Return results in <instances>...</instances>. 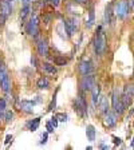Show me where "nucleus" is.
Instances as JSON below:
<instances>
[{"label": "nucleus", "mask_w": 134, "mask_h": 150, "mask_svg": "<svg viewBox=\"0 0 134 150\" xmlns=\"http://www.w3.org/2000/svg\"><path fill=\"white\" fill-rule=\"evenodd\" d=\"M7 110V100L4 98H0V111H6Z\"/></svg>", "instance_id": "nucleus-32"}, {"label": "nucleus", "mask_w": 134, "mask_h": 150, "mask_svg": "<svg viewBox=\"0 0 134 150\" xmlns=\"http://www.w3.org/2000/svg\"><path fill=\"white\" fill-rule=\"evenodd\" d=\"M0 88H1L4 93H9V90H11V78H9L8 72H6V74L0 78Z\"/></svg>", "instance_id": "nucleus-12"}, {"label": "nucleus", "mask_w": 134, "mask_h": 150, "mask_svg": "<svg viewBox=\"0 0 134 150\" xmlns=\"http://www.w3.org/2000/svg\"><path fill=\"white\" fill-rule=\"evenodd\" d=\"M8 1H12V0H8Z\"/></svg>", "instance_id": "nucleus-45"}, {"label": "nucleus", "mask_w": 134, "mask_h": 150, "mask_svg": "<svg viewBox=\"0 0 134 150\" xmlns=\"http://www.w3.org/2000/svg\"><path fill=\"white\" fill-rule=\"evenodd\" d=\"M103 123L109 129L116 127L117 125V114L114 111H107L103 114Z\"/></svg>", "instance_id": "nucleus-8"}, {"label": "nucleus", "mask_w": 134, "mask_h": 150, "mask_svg": "<svg viewBox=\"0 0 134 150\" xmlns=\"http://www.w3.org/2000/svg\"><path fill=\"white\" fill-rule=\"evenodd\" d=\"M51 122H52V125L55 126V127H56V126H58V118H56L55 115H54L52 118H51Z\"/></svg>", "instance_id": "nucleus-40"}, {"label": "nucleus", "mask_w": 134, "mask_h": 150, "mask_svg": "<svg viewBox=\"0 0 134 150\" xmlns=\"http://www.w3.org/2000/svg\"><path fill=\"white\" fill-rule=\"evenodd\" d=\"M0 13H3L8 18L12 13V6L8 0H0Z\"/></svg>", "instance_id": "nucleus-14"}, {"label": "nucleus", "mask_w": 134, "mask_h": 150, "mask_svg": "<svg viewBox=\"0 0 134 150\" xmlns=\"http://www.w3.org/2000/svg\"><path fill=\"white\" fill-rule=\"evenodd\" d=\"M31 64L34 66V67H38V59L35 56H31Z\"/></svg>", "instance_id": "nucleus-39"}, {"label": "nucleus", "mask_w": 134, "mask_h": 150, "mask_svg": "<svg viewBox=\"0 0 134 150\" xmlns=\"http://www.w3.org/2000/svg\"><path fill=\"white\" fill-rule=\"evenodd\" d=\"M133 40H134V35H133Z\"/></svg>", "instance_id": "nucleus-44"}, {"label": "nucleus", "mask_w": 134, "mask_h": 150, "mask_svg": "<svg viewBox=\"0 0 134 150\" xmlns=\"http://www.w3.org/2000/svg\"><path fill=\"white\" fill-rule=\"evenodd\" d=\"M121 100H122V103H123L125 109H128V107L131 105V97L129 95V94H126L125 91H123V94L121 95Z\"/></svg>", "instance_id": "nucleus-23"}, {"label": "nucleus", "mask_w": 134, "mask_h": 150, "mask_svg": "<svg viewBox=\"0 0 134 150\" xmlns=\"http://www.w3.org/2000/svg\"><path fill=\"white\" fill-rule=\"evenodd\" d=\"M36 87L39 90H47L50 88V79L47 76H40V78L36 81Z\"/></svg>", "instance_id": "nucleus-16"}, {"label": "nucleus", "mask_w": 134, "mask_h": 150, "mask_svg": "<svg viewBox=\"0 0 134 150\" xmlns=\"http://www.w3.org/2000/svg\"><path fill=\"white\" fill-rule=\"evenodd\" d=\"M52 22V15L51 13H44L43 15V23L44 24H50Z\"/></svg>", "instance_id": "nucleus-28"}, {"label": "nucleus", "mask_w": 134, "mask_h": 150, "mask_svg": "<svg viewBox=\"0 0 134 150\" xmlns=\"http://www.w3.org/2000/svg\"><path fill=\"white\" fill-rule=\"evenodd\" d=\"M31 4H27V6H23L22 9H20V13H19V16H20V19L22 20H24L27 16H30V13H31Z\"/></svg>", "instance_id": "nucleus-21"}, {"label": "nucleus", "mask_w": 134, "mask_h": 150, "mask_svg": "<svg viewBox=\"0 0 134 150\" xmlns=\"http://www.w3.org/2000/svg\"><path fill=\"white\" fill-rule=\"evenodd\" d=\"M125 93L129 94L131 98L134 97V84H126L125 86Z\"/></svg>", "instance_id": "nucleus-25"}, {"label": "nucleus", "mask_w": 134, "mask_h": 150, "mask_svg": "<svg viewBox=\"0 0 134 150\" xmlns=\"http://www.w3.org/2000/svg\"><path fill=\"white\" fill-rule=\"evenodd\" d=\"M97 86V79L94 74L82 75L81 81H79V90L83 93H90L94 87Z\"/></svg>", "instance_id": "nucleus-4"}, {"label": "nucleus", "mask_w": 134, "mask_h": 150, "mask_svg": "<svg viewBox=\"0 0 134 150\" xmlns=\"http://www.w3.org/2000/svg\"><path fill=\"white\" fill-rule=\"evenodd\" d=\"M63 27L66 30L67 38H71L75 34V31H77V24H75L74 19H65L63 20Z\"/></svg>", "instance_id": "nucleus-10"}, {"label": "nucleus", "mask_w": 134, "mask_h": 150, "mask_svg": "<svg viewBox=\"0 0 134 150\" xmlns=\"http://www.w3.org/2000/svg\"><path fill=\"white\" fill-rule=\"evenodd\" d=\"M130 8H131V11L134 12V0H131L130 1Z\"/></svg>", "instance_id": "nucleus-41"}, {"label": "nucleus", "mask_w": 134, "mask_h": 150, "mask_svg": "<svg viewBox=\"0 0 134 150\" xmlns=\"http://www.w3.org/2000/svg\"><path fill=\"white\" fill-rule=\"evenodd\" d=\"M42 69H43V71L46 72L47 75H51V76L56 75V72H58L56 67L52 64V63H50V62H44L43 64H42Z\"/></svg>", "instance_id": "nucleus-15"}, {"label": "nucleus", "mask_w": 134, "mask_h": 150, "mask_svg": "<svg viewBox=\"0 0 134 150\" xmlns=\"http://www.w3.org/2000/svg\"><path fill=\"white\" fill-rule=\"evenodd\" d=\"M36 51L40 56H48L50 54V46H48V42L46 39H39L36 43Z\"/></svg>", "instance_id": "nucleus-9"}, {"label": "nucleus", "mask_w": 134, "mask_h": 150, "mask_svg": "<svg viewBox=\"0 0 134 150\" xmlns=\"http://www.w3.org/2000/svg\"><path fill=\"white\" fill-rule=\"evenodd\" d=\"M3 118H4V121H6L7 123H9V122L13 119V111L12 110H6V111H4Z\"/></svg>", "instance_id": "nucleus-24"}, {"label": "nucleus", "mask_w": 134, "mask_h": 150, "mask_svg": "<svg viewBox=\"0 0 134 150\" xmlns=\"http://www.w3.org/2000/svg\"><path fill=\"white\" fill-rule=\"evenodd\" d=\"M40 117H38V118H35V119H32V121H30V122H27V129L30 131H36L38 130V127H39V125H40Z\"/></svg>", "instance_id": "nucleus-20"}, {"label": "nucleus", "mask_w": 134, "mask_h": 150, "mask_svg": "<svg viewBox=\"0 0 134 150\" xmlns=\"http://www.w3.org/2000/svg\"><path fill=\"white\" fill-rule=\"evenodd\" d=\"M78 71L81 75H89L94 72V64L91 60H82L78 64Z\"/></svg>", "instance_id": "nucleus-7"}, {"label": "nucleus", "mask_w": 134, "mask_h": 150, "mask_svg": "<svg viewBox=\"0 0 134 150\" xmlns=\"http://www.w3.org/2000/svg\"><path fill=\"white\" fill-rule=\"evenodd\" d=\"M111 109L117 115H122L126 110L125 106H123V103H122V100H121V97H119L118 93H117V90H114L111 94Z\"/></svg>", "instance_id": "nucleus-6"}, {"label": "nucleus", "mask_w": 134, "mask_h": 150, "mask_svg": "<svg viewBox=\"0 0 134 150\" xmlns=\"http://www.w3.org/2000/svg\"><path fill=\"white\" fill-rule=\"evenodd\" d=\"M6 20H7V16L3 15V13H0V27H3L6 24Z\"/></svg>", "instance_id": "nucleus-35"}, {"label": "nucleus", "mask_w": 134, "mask_h": 150, "mask_svg": "<svg viewBox=\"0 0 134 150\" xmlns=\"http://www.w3.org/2000/svg\"><path fill=\"white\" fill-rule=\"evenodd\" d=\"M56 94H58V90L55 91L52 99H51V103H50V106H48V111H52V110L55 109V106H56Z\"/></svg>", "instance_id": "nucleus-26"}, {"label": "nucleus", "mask_w": 134, "mask_h": 150, "mask_svg": "<svg viewBox=\"0 0 134 150\" xmlns=\"http://www.w3.org/2000/svg\"><path fill=\"white\" fill-rule=\"evenodd\" d=\"M130 146H131V147H134V138H133V141H131V144H130Z\"/></svg>", "instance_id": "nucleus-43"}, {"label": "nucleus", "mask_w": 134, "mask_h": 150, "mask_svg": "<svg viewBox=\"0 0 134 150\" xmlns=\"http://www.w3.org/2000/svg\"><path fill=\"white\" fill-rule=\"evenodd\" d=\"M116 13H114V9H113V3L109 4V6L106 7V11H105V20H106V23H109V24H114V22H116Z\"/></svg>", "instance_id": "nucleus-13"}, {"label": "nucleus", "mask_w": 134, "mask_h": 150, "mask_svg": "<svg viewBox=\"0 0 134 150\" xmlns=\"http://www.w3.org/2000/svg\"><path fill=\"white\" fill-rule=\"evenodd\" d=\"M3 115H4V112H3V111H0V121L3 119Z\"/></svg>", "instance_id": "nucleus-42"}, {"label": "nucleus", "mask_w": 134, "mask_h": 150, "mask_svg": "<svg viewBox=\"0 0 134 150\" xmlns=\"http://www.w3.org/2000/svg\"><path fill=\"white\" fill-rule=\"evenodd\" d=\"M39 23H40V18L36 12L32 11L30 13V20L26 24V31L30 36H32L35 40H39Z\"/></svg>", "instance_id": "nucleus-1"}, {"label": "nucleus", "mask_w": 134, "mask_h": 150, "mask_svg": "<svg viewBox=\"0 0 134 150\" xmlns=\"http://www.w3.org/2000/svg\"><path fill=\"white\" fill-rule=\"evenodd\" d=\"M84 94H86V93H83V91L79 90L78 97L75 98L74 103H72V106H74V110L77 111V114H78L79 117L87 115V102H86Z\"/></svg>", "instance_id": "nucleus-3"}, {"label": "nucleus", "mask_w": 134, "mask_h": 150, "mask_svg": "<svg viewBox=\"0 0 134 150\" xmlns=\"http://www.w3.org/2000/svg\"><path fill=\"white\" fill-rule=\"evenodd\" d=\"M113 142H114L116 146H119V145L122 144V139L121 138H118V137H113Z\"/></svg>", "instance_id": "nucleus-36"}, {"label": "nucleus", "mask_w": 134, "mask_h": 150, "mask_svg": "<svg viewBox=\"0 0 134 150\" xmlns=\"http://www.w3.org/2000/svg\"><path fill=\"white\" fill-rule=\"evenodd\" d=\"M34 105L35 102H31V100H20L19 102V109L26 114H32L34 112Z\"/></svg>", "instance_id": "nucleus-11"}, {"label": "nucleus", "mask_w": 134, "mask_h": 150, "mask_svg": "<svg viewBox=\"0 0 134 150\" xmlns=\"http://www.w3.org/2000/svg\"><path fill=\"white\" fill-rule=\"evenodd\" d=\"M113 9L117 18L125 19L130 13V1L129 0H117L116 3H113Z\"/></svg>", "instance_id": "nucleus-2"}, {"label": "nucleus", "mask_w": 134, "mask_h": 150, "mask_svg": "<svg viewBox=\"0 0 134 150\" xmlns=\"http://www.w3.org/2000/svg\"><path fill=\"white\" fill-rule=\"evenodd\" d=\"M46 129H47V133H48V134H51V133H54V130H55V126L52 125V122H51V121H48L46 123Z\"/></svg>", "instance_id": "nucleus-30"}, {"label": "nucleus", "mask_w": 134, "mask_h": 150, "mask_svg": "<svg viewBox=\"0 0 134 150\" xmlns=\"http://www.w3.org/2000/svg\"><path fill=\"white\" fill-rule=\"evenodd\" d=\"M106 44H107V40L102 31V27H98V34L95 40H94V51H95V54L97 55H102L105 52V50H106Z\"/></svg>", "instance_id": "nucleus-5"}, {"label": "nucleus", "mask_w": 134, "mask_h": 150, "mask_svg": "<svg viewBox=\"0 0 134 150\" xmlns=\"http://www.w3.org/2000/svg\"><path fill=\"white\" fill-rule=\"evenodd\" d=\"M50 1V4L54 7V8H58V7L62 4V0H48Z\"/></svg>", "instance_id": "nucleus-34"}, {"label": "nucleus", "mask_w": 134, "mask_h": 150, "mask_svg": "<svg viewBox=\"0 0 134 150\" xmlns=\"http://www.w3.org/2000/svg\"><path fill=\"white\" fill-rule=\"evenodd\" d=\"M55 117L58 118V121H60V122L67 121V114H66V112H58V114H55Z\"/></svg>", "instance_id": "nucleus-29"}, {"label": "nucleus", "mask_w": 134, "mask_h": 150, "mask_svg": "<svg viewBox=\"0 0 134 150\" xmlns=\"http://www.w3.org/2000/svg\"><path fill=\"white\" fill-rule=\"evenodd\" d=\"M74 3H78V4H82V6H86L89 3V0H72Z\"/></svg>", "instance_id": "nucleus-38"}, {"label": "nucleus", "mask_w": 134, "mask_h": 150, "mask_svg": "<svg viewBox=\"0 0 134 150\" xmlns=\"http://www.w3.org/2000/svg\"><path fill=\"white\" fill-rule=\"evenodd\" d=\"M86 135H87V139L90 141V142H94V141H95L97 130H95V127H94L93 125H89L87 127H86Z\"/></svg>", "instance_id": "nucleus-19"}, {"label": "nucleus", "mask_w": 134, "mask_h": 150, "mask_svg": "<svg viewBox=\"0 0 134 150\" xmlns=\"http://www.w3.org/2000/svg\"><path fill=\"white\" fill-rule=\"evenodd\" d=\"M94 20H95V19H94V11L93 9H91L90 11V15H89V20L86 23H87V28H90V27H93V24H94Z\"/></svg>", "instance_id": "nucleus-27"}, {"label": "nucleus", "mask_w": 134, "mask_h": 150, "mask_svg": "<svg viewBox=\"0 0 134 150\" xmlns=\"http://www.w3.org/2000/svg\"><path fill=\"white\" fill-rule=\"evenodd\" d=\"M97 107H98V110H99L102 114H105V112L109 111V100H107V98L101 97L99 98V102H98V105H97Z\"/></svg>", "instance_id": "nucleus-17"}, {"label": "nucleus", "mask_w": 134, "mask_h": 150, "mask_svg": "<svg viewBox=\"0 0 134 150\" xmlns=\"http://www.w3.org/2000/svg\"><path fill=\"white\" fill-rule=\"evenodd\" d=\"M99 98H101V87L99 86H95V87L91 90V100H93V105L97 106L98 102H99Z\"/></svg>", "instance_id": "nucleus-18"}, {"label": "nucleus", "mask_w": 134, "mask_h": 150, "mask_svg": "<svg viewBox=\"0 0 134 150\" xmlns=\"http://www.w3.org/2000/svg\"><path fill=\"white\" fill-rule=\"evenodd\" d=\"M47 141H48V133H47V131H44L43 134H42V137H40V141H39V144H40V145H44V144H47Z\"/></svg>", "instance_id": "nucleus-31"}, {"label": "nucleus", "mask_w": 134, "mask_h": 150, "mask_svg": "<svg viewBox=\"0 0 134 150\" xmlns=\"http://www.w3.org/2000/svg\"><path fill=\"white\" fill-rule=\"evenodd\" d=\"M12 139H13L12 135H7V137H6V141H4V144H6V146H8L9 142H12Z\"/></svg>", "instance_id": "nucleus-37"}, {"label": "nucleus", "mask_w": 134, "mask_h": 150, "mask_svg": "<svg viewBox=\"0 0 134 150\" xmlns=\"http://www.w3.org/2000/svg\"><path fill=\"white\" fill-rule=\"evenodd\" d=\"M6 72H8V71H7L6 64H4V63L1 62V60H0V78H1V76H3V75L6 74Z\"/></svg>", "instance_id": "nucleus-33"}, {"label": "nucleus", "mask_w": 134, "mask_h": 150, "mask_svg": "<svg viewBox=\"0 0 134 150\" xmlns=\"http://www.w3.org/2000/svg\"><path fill=\"white\" fill-rule=\"evenodd\" d=\"M52 62L55 63V66H59V67H63V66L67 64V59H66L65 56H60V55L55 56L52 59Z\"/></svg>", "instance_id": "nucleus-22"}]
</instances>
